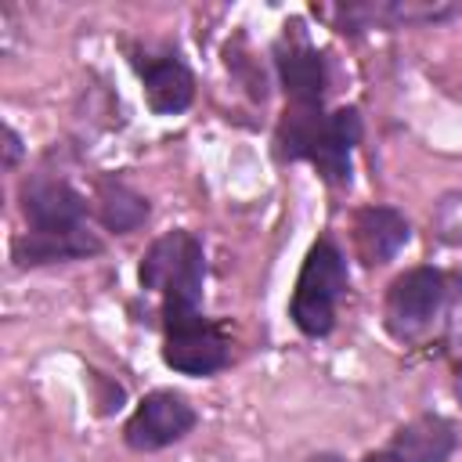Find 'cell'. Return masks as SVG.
Here are the masks:
<instances>
[{
    "mask_svg": "<svg viewBox=\"0 0 462 462\" xmlns=\"http://www.w3.org/2000/svg\"><path fill=\"white\" fill-rule=\"evenodd\" d=\"M137 282H141V289L162 296V314L199 310L202 285H206L202 238L195 231H184V227H173V231L159 235L137 263Z\"/></svg>",
    "mask_w": 462,
    "mask_h": 462,
    "instance_id": "cell-1",
    "label": "cell"
},
{
    "mask_svg": "<svg viewBox=\"0 0 462 462\" xmlns=\"http://www.w3.org/2000/svg\"><path fill=\"white\" fill-rule=\"evenodd\" d=\"M346 285H350V274H346L343 249L328 235L318 238L307 249L303 267L296 274V289H292V300H289L292 325L310 339L328 336L332 325H336L339 300L346 296Z\"/></svg>",
    "mask_w": 462,
    "mask_h": 462,
    "instance_id": "cell-2",
    "label": "cell"
},
{
    "mask_svg": "<svg viewBox=\"0 0 462 462\" xmlns=\"http://www.w3.org/2000/svg\"><path fill=\"white\" fill-rule=\"evenodd\" d=\"M455 285H458L455 274H448L440 267H426V263L397 274L386 289V307H383L386 332L401 343L430 332L433 321L448 310Z\"/></svg>",
    "mask_w": 462,
    "mask_h": 462,
    "instance_id": "cell-3",
    "label": "cell"
},
{
    "mask_svg": "<svg viewBox=\"0 0 462 462\" xmlns=\"http://www.w3.org/2000/svg\"><path fill=\"white\" fill-rule=\"evenodd\" d=\"M162 361L180 375H217L231 365L227 332L202 310H170L162 314Z\"/></svg>",
    "mask_w": 462,
    "mask_h": 462,
    "instance_id": "cell-4",
    "label": "cell"
},
{
    "mask_svg": "<svg viewBox=\"0 0 462 462\" xmlns=\"http://www.w3.org/2000/svg\"><path fill=\"white\" fill-rule=\"evenodd\" d=\"M199 422L195 404L177 390H152L137 401L134 415L123 426V440L134 451H162L184 440Z\"/></svg>",
    "mask_w": 462,
    "mask_h": 462,
    "instance_id": "cell-5",
    "label": "cell"
},
{
    "mask_svg": "<svg viewBox=\"0 0 462 462\" xmlns=\"http://www.w3.org/2000/svg\"><path fill=\"white\" fill-rule=\"evenodd\" d=\"M274 69L289 105H325L328 69L321 51L303 36L300 22H292V32L285 25V36L274 43Z\"/></svg>",
    "mask_w": 462,
    "mask_h": 462,
    "instance_id": "cell-6",
    "label": "cell"
},
{
    "mask_svg": "<svg viewBox=\"0 0 462 462\" xmlns=\"http://www.w3.org/2000/svg\"><path fill=\"white\" fill-rule=\"evenodd\" d=\"M22 213L29 231H76L87 227V199L61 177H25L22 180Z\"/></svg>",
    "mask_w": 462,
    "mask_h": 462,
    "instance_id": "cell-7",
    "label": "cell"
},
{
    "mask_svg": "<svg viewBox=\"0 0 462 462\" xmlns=\"http://www.w3.org/2000/svg\"><path fill=\"white\" fill-rule=\"evenodd\" d=\"M408 238H411V224L393 206H361L354 213L350 242H354V253L365 267L390 263L408 245Z\"/></svg>",
    "mask_w": 462,
    "mask_h": 462,
    "instance_id": "cell-8",
    "label": "cell"
},
{
    "mask_svg": "<svg viewBox=\"0 0 462 462\" xmlns=\"http://www.w3.org/2000/svg\"><path fill=\"white\" fill-rule=\"evenodd\" d=\"M361 112L354 105H343L336 112H328V123L310 152V166L321 173V180L328 184H350V159L354 148L361 144Z\"/></svg>",
    "mask_w": 462,
    "mask_h": 462,
    "instance_id": "cell-9",
    "label": "cell"
},
{
    "mask_svg": "<svg viewBox=\"0 0 462 462\" xmlns=\"http://www.w3.org/2000/svg\"><path fill=\"white\" fill-rule=\"evenodd\" d=\"M101 253V238L90 227L76 231H25L11 242V260L18 267H43V263H65Z\"/></svg>",
    "mask_w": 462,
    "mask_h": 462,
    "instance_id": "cell-10",
    "label": "cell"
},
{
    "mask_svg": "<svg viewBox=\"0 0 462 462\" xmlns=\"http://www.w3.org/2000/svg\"><path fill=\"white\" fill-rule=\"evenodd\" d=\"M144 101L155 116H177L195 101V76L177 54H155L141 65Z\"/></svg>",
    "mask_w": 462,
    "mask_h": 462,
    "instance_id": "cell-11",
    "label": "cell"
},
{
    "mask_svg": "<svg viewBox=\"0 0 462 462\" xmlns=\"http://www.w3.org/2000/svg\"><path fill=\"white\" fill-rule=\"evenodd\" d=\"M455 448H458L455 422L437 411L415 415L411 422L397 426V433L390 440V451L401 455L404 462H448L455 455Z\"/></svg>",
    "mask_w": 462,
    "mask_h": 462,
    "instance_id": "cell-12",
    "label": "cell"
},
{
    "mask_svg": "<svg viewBox=\"0 0 462 462\" xmlns=\"http://www.w3.org/2000/svg\"><path fill=\"white\" fill-rule=\"evenodd\" d=\"M328 123L325 105H285L274 126V155L278 162H310V152Z\"/></svg>",
    "mask_w": 462,
    "mask_h": 462,
    "instance_id": "cell-13",
    "label": "cell"
},
{
    "mask_svg": "<svg viewBox=\"0 0 462 462\" xmlns=\"http://www.w3.org/2000/svg\"><path fill=\"white\" fill-rule=\"evenodd\" d=\"M97 220L116 235H130L148 220V199L126 180L105 177L97 184Z\"/></svg>",
    "mask_w": 462,
    "mask_h": 462,
    "instance_id": "cell-14",
    "label": "cell"
},
{
    "mask_svg": "<svg viewBox=\"0 0 462 462\" xmlns=\"http://www.w3.org/2000/svg\"><path fill=\"white\" fill-rule=\"evenodd\" d=\"M18 159H22V137H18L14 126H4V166L14 170Z\"/></svg>",
    "mask_w": 462,
    "mask_h": 462,
    "instance_id": "cell-15",
    "label": "cell"
},
{
    "mask_svg": "<svg viewBox=\"0 0 462 462\" xmlns=\"http://www.w3.org/2000/svg\"><path fill=\"white\" fill-rule=\"evenodd\" d=\"M361 462H404V458L393 455V451H372V455H365Z\"/></svg>",
    "mask_w": 462,
    "mask_h": 462,
    "instance_id": "cell-16",
    "label": "cell"
},
{
    "mask_svg": "<svg viewBox=\"0 0 462 462\" xmlns=\"http://www.w3.org/2000/svg\"><path fill=\"white\" fill-rule=\"evenodd\" d=\"M307 462H346L343 455H336V451H314Z\"/></svg>",
    "mask_w": 462,
    "mask_h": 462,
    "instance_id": "cell-17",
    "label": "cell"
}]
</instances>
